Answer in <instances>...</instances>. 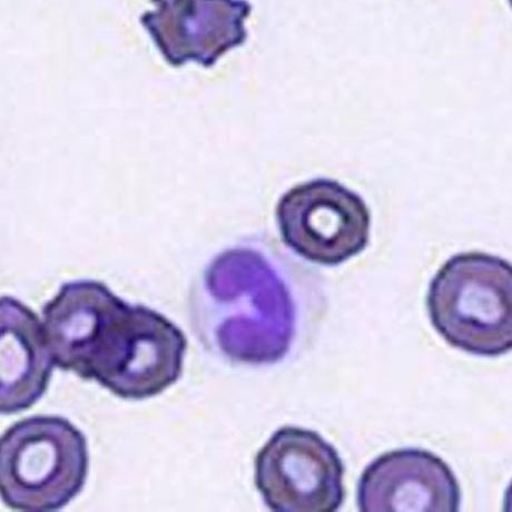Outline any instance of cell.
Wrapping results in <instances>:
<instances>
[{
	"instance_id": "1",
	"label": "cell",
	"mask_w": 512,
	"mask_h": 512,
	"mask_svg": "<svg viewBox=\"0 0 512 512\" xmlns=\"http://www.w3.org/2000/svg\"><path fill=\"white\" fill-rule=\"evenodd\" d=\"M56 367L95 380L117 397L160 395L180 379L184 333L164 315L128 304L101 282L66 283L43 309Z\"/></svg>"
},
{
	"instance_id": "2",
	"label": "cell",
	"mask_w": 512,
	"mask_h": 512,
	"mask_svg": "<svg viewBox=\"0 0 512 512\" xmlns=\"http://www.w3.org/2000/svg\"><path fill=\"white\" fill-rule=\"evenodd\" d=\"M282 254L243 244L205 270L194 292L196 328L206 346L234 362L278 363L297 343L302 309Z\"/></svg>"
},
{
	"instance_id": "3",
	"label": "cell",
	"mask_w": 512,
	"mask_h": 512,
	"mask_svg": "<svg viewBox=\"0 0 512 512\" xmlns=\"http://www.w3.org/2000/svg\"><path fill=\"white\" fill-rule=\"evenodd\" d=\"M427 307L432 326L450 346L480 357L512 347V269L498 256H452L432 279Z\"/></svg>"
},
{
	"instance_id": "4",
	"label": "cell",
	"mask_w": 512,
	"mask_h": 512,
	"mask_svg": "<svg viewBox=\"0 0 512 512\" xmlns=\"http://www.w3.org/2000/svg\"><path fill=\"white\" fill-rule=\"evenodd\" d=\"M87 474L86 438L64 418L18 421L0 440V494L13 510L63 509L80 495Z\"/></svg>"
},
{
	"instance_id": "5",
	"label": "cell",
	"mask_w": 512,
	"mask_h": 512,
	"mask_svg": "<svg viewBox=\"0 0 512 512\" xmlns=\"http://www.w3.org/2000/svg\"><path fill=\"white\" fill-rule=\"evenodd\" d=\"M344 467L318 432L284 427L255 458V485L277 512H334L344 500Z\"/></svg>"
},
{
	"instance_id": "6",
	"label": "cell",
	"mask_w": 512,
	"mask_h": 512,
	"mask_svg": "<svg viewBox=\"0 0 512 512\" xmlns=\"http://www.w3.org/2000/svg\"><path fill=\"white\" fill-rule=\"evenodd\" d=\"M277 220L285 244L313 263L334 267L369 243L366 202L336 181L318 179L293 187L279 201Z\"/></svg>"
},
{
	"instance_id": "7",
	"label": "cell",
	"mask_w": 512,
	"mask_h": 512,
	"mask_svg": "<svg viewBox=\"0 0 512 512\" xmlns=\"http://www.w3.org/2000/svg\"><path fill=\"white\" fill-rule=\"evenodd\" d=\"M461 491L451 468L432 452H387L364 469L358 484L363 512H457Z\"/></svg>"
},
{
	"instance_id": "8",
	"label": "cell",
	"mask_w": 512,
	"mask_h": 512,
	"mask_svg": "<svg viewBox=\"0 0 512 512\" xmlns=\"http://www.w3.org/2000/svg\"><path fill=\"white\" fill-rule=\"evenodd\" d=\"M141 23L166 61L173 66L196 62L211 67L219 57L245 42L244 21L251 13L248 2H155Z\"/></svg>"
},
{
	"instance_id": "9",
	"label": "cell",
	"mask_w": 512,
	"mask_h": 512,
	"mask_svg": "<svg viewBox=\"0 0 512 512\" xmlns=\"http://www.w3.org/2000/svg\"><path fill=\"white\" fill-rule=\"evenodd\" d=\"M2 396L3 415L31 408L48 387L54 361L44 336L41 319L11 297L2 298Z\"/></svg>"
}]
</instances>
